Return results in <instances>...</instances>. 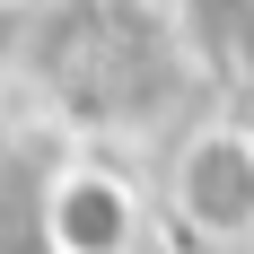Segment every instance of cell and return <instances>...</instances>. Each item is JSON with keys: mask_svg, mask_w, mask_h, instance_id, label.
Listing matches in <instances>:
<instances>
[{"mask_svg": "<svg viewBox=\"0 0 254 254\" xmlns=\"http://www.w3.org/2000/svg\"><path fill=\"white\" fill-rule=\"evenodd\" d=\"M44 237H53V254H123L131 246V193L114 176H97V167H79V176L53 184Z\"/></svg>", "mask_w": 254, "mask_h": 254, "instance_id": "obj_2", "label": "cell"}, {"mask_svg": "<svg viewBox=\"0 0 254 254\" xmlns=\"http://www.w3.org/2000/svg\"><path fill=\"white\" fill-rule=\"evenodd\" d=\"M176 210L202 237H254V131H202L176 167Z\"/></svg>", "mask_w": 254, "mask_h": 254, "instance_id": "obj_1", "label": "cell"}]
</instances>
